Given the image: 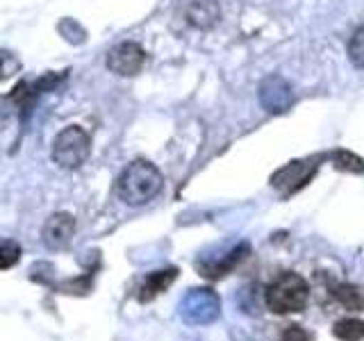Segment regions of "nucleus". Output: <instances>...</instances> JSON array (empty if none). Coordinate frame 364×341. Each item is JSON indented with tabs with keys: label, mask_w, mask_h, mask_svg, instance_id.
I'll return each mask as SVG.
<instances>
[{
	"label": "nucleus",
	"mask_w": 364,
	"mask_h": 341,
	"mask_svg": "<svg viewBox=\"0 0 364 341\" xmlns=\"http://www.w3.org/2000/svg\"><path fill=\"white\" fill-rule=\"evenodd\" d=\"M162 173L157 170L155 164L136 159V162L128 164L123 168V173L117 180V193L125 205L139 207L148 200H153L159 191H162Z\"/></svg>",
	"instance_id": "f257e3e1"
},
{
	"label": "nucleus",
	"mask_w": 364,
	"mask_h": 341,
	"mask_svg": "<svg viewBox=\"0 0 364 341\" xmlns=\"http://www.w3.org/2000/svg\"><path fill=\"white\" fill-rule=\"evenodd\" d=\"M307 298H310V287H307V282L294 271L282 273L280 278H276L267 287V305L273 314L303 312Z\"/></svg>",
	"instance_id": "f03ea898"
},
{
	"label": "nucleus",
	"mask_w": 364,
	"mask_h": 341,
	"mask_svg": "<svg viewBox=\"0 0 364 341\" xmlns=\"http://www.w3.org/2000/svg\"><path fill=\"white\" fill-rule=\"evenodd\" d=\"M91 153V139L89 134L77 128V125H68L64 128L53 144V159L55 164H60L62 168H77L87 162V157Z\"/></svg>",
	"instance_id": "7ed1b4c3"
},
{
	"label": "nucleus",
	"mask_w": 364,
	"mask_h": 341,
	"mask_svg": "<svg viewBox=\"0 0 364 341\" xmlns=\"http://www.w3.org/2000/svg\"><path fill=\"white\" fill-rule=\"evenodd\" d=\"M321 162V157H310V159H294V162L280 166L276 173L271 175V187L280 191L282 196H291L299 189H303L307 182L316 175V168Z\"/></svg>",
	"instance_id": "20e7f679"
},
{
	"label": "nucleus",
	"mask_w": 364,
	"mask_h": 341,
	"mask_svg": "<svg viewBox=\"0 0 364 341\" xmlns=\"http://www.w3.org/2000/svg\"><path fill=\"white\" fill-rule=\"evenodd\" d=\"M180 314L187 323H210L219 314V298L210 289H191L180 303Z\"/></svg>",
	"instance_id": "39448f33"
},
{
	"label": "nucleus",
	"mask_w": 364,
	"mask_h": 341,
	"mask_svg": "<svg viewBox=\"0 0 364 341\" xmlns=\"http://www.w3.org/2000/svg\"><path fill=\"white\" fill-rule=\"evenodd\" d=\"M294 89L282 75H269L259 82V105L269 114H284L294 105Z\"/></svg>",
	"instance_id": "423d86ee"
},
{
	"label": "nucleus",
	"mask_w": 364,
	"mask_h": 341,
	"mask_svg": "<svg viewBox=\"0 0 364 341\" xmlns=\"http://www.w3.org/2000/svg\"><path fill=\"white\" fill-rule=\"evenodd\" d=\"M144 62H146V53H144L141 45L134 43V41L119 43L117 48H112L107 55V68L112 73L123 75V77H130V75L139 73Z\"/></svg>",
	"instance_id": "0eeeda50"
},
{
	"label": "nucleus",
	"mask_w": 364,
	"mask_h": 341,
	"mask_svg": "<svg viewBox=\"0 0 364 341\" xmlns=\"http://www.w3.org/2000/svg\"><path fill=\"white\" fill-rule=\"evenodd\" d=\"M75 234V219L68 212L53 214L43 225V244L50 250H62L71 244Z\"/></svg>",
	"instance_id": "6e6552de"
},
{
	"label": "nucleus",
	"mask_w": 364,
	"mask_h": 341,
	"mask_svg": "<svg viewBox=\"0 0 364 341\" xmlns=\"http://www.w3.org/2000/svg\"><path fill=\"white\" fill-rule=\"evenodd\" d=\"M219 18H221V11L214 0H193L187 9V21L200 30L214 28L216 23H219Z\"/></svg>",
	"instance_id": "1a4fd4ad"
},
{
	"label": "nucleus",
	"mask_w": 364,
	"mask_h": 341,
	"mask_svg": "<svg viewBox=\"0 0 364 341\" xmlns=\"http://www.w3.org/2000/svg\"><path fill=\"white\" fill-rule=\"evenodd\" d=\"M178 278V269H164V271H155L151 273L144 284L139 287V301L141 303H148V301H153L155 296H159L162 291H166L171 284L176 282Z\"/></svg>",
	"instance_id": "9d476101"
},
{
	"label": "nucleus",
	"mask_w": 364,
	"mask_h": 341,
	"mask_svg": "<svg viewBox=\"0 0 364 341\" xmlns=\"http://www.w3.org/2000/svg\"><path fill=\"white\" fill-rule=\"evenodd\" d=\"M244 253H248V246H246V244H244V246H239V248H235L232 253H228L221 261H212V264L200 266V276L212 278V280L223 278L225 273H230V271L239 264V261L244 259Z\"/></svg>",
	"instance_id": "9b49d317"
},
{
	"label": "nucleus",
	"mask_w": 364,
	"mask_h": 341,
	"mask_svg": "<svg viewBox=\"0 0 364 341\" xmlns=\"http://www.w3.org/2000/svg\"><path fill=\"white\" fill-rule=\"evenodd\" d=\"M337 170H344V173L353 175H364V157L346 151V148H337V151H330L326 155Z\"/></svg>",
	"instance_id": "f8f14e48"
},
{
	"label": "nucleus",
	"mask_w": 364,
	"mask_h": 341,
	"mask_svg": "<svg viewBox=\"0 0 364 341\" xmlns=\"http://www.w3.org/2000/svg\"><path fill=\"white\" fill-rule=\"evenodd\" d=\"M333 293L346 310H350V312L364 310V293H362V289L353 287V284H337V287H333Z\"/></svg>",
	"instance_id": "ddd939ff"
},
{
	"label": "nucleus",
	"mask_w": 364,
	"mask_h": 341,
	"mask_svg": "<svg viewBox=\"0 0 364 341\" xmlns=\"http://www.w3.org/2000/svg\"><path fill=\"white\" fill-rule=\"evenodd\" d=\"M335 337L341 341H362L364 339V321L360 318H341L335 323Z\"/></svg>",
	"instance_id": "4468645a"
},
{
	"label": "nucleus",
	"mask_w": 364,
	"mask_h": 341,
	"mask_svg": "<svg viewBox=\"0 0 364 341\" xmlns=\"http://www.w3.org/2000/svg\"><path fill=\"white\" fill-rule=\"evenodd\" d=\"M348 60L353 66L364 68V26H360L348 41Z\"/></svg>",
	"instance_id": "2eb2a0df"
},
{
	"label": "nucleus",
	"mask_w": 364,
	"mask_h": 341,
	"mask_svg": "<svg viewBox=\"0 0 364 341\" xmlns=\"http://www.w3.org/2000/svg\"><path fill=\"white\" fill-rule=\"evenodd\" d=\"M57 30H60L62 37L68 41V43H85L87 41V32L82 30V26L80 23H75L73 18H64L60 21V26H57Z\"/></svg>",
	"instance_id": "dca6fc26"
},
{
	"label": "nucleus",
	"mask_w": 364,
	"mask_h": 341,
	"mask_svg": "<svg viewBox=\"0 0 364 341\" xmlns=\"http://www.w3.org/2000/svg\"><path fill=\"white\" fill-rule=\"evenodd\" d=\"M21 248L14 242H0V269H9L18 261Z\"/></svg>",
	"instance_id": "f3484780"
},
{
	"label": "nucleus",
	"mask_w": 364,
	"mask_h": 341,
	"mask_svg": "<svg viewBox=\"0 0 364 341\" xmlns=\"http://www.w3.org/2000/svg\"><path fill=\"white\" fill-rule=\"evenodd\" d=\"M18 71H21L18 57H14L11 53L0 50V80H7V77H11V75L18 73Z\"/></svg>",
	"instance_id": "a211bd4d"
},
{
	"label": "nucleus",
	"mask_w": 364,
	"mask_h": 341,
	"mask_svg": "<svg viewBox=\"0 0 364 341\" xmlns=\"http://www.w3.org/2000/svg\"><path fill=\"white\" fill-rule=\"evenodd\" d=\"M314 337L301 325H287L282 330V341H312Z\"/></svg>",
	"instance_id": "6ab92c4d"
}]
</instances>
